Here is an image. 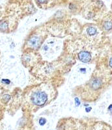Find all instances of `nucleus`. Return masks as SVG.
Segmentation results:
<instances>
[{
  "mask_svg": "<svg viewBox=\"0 0 112 130\" xmlns=\"http://www.w3.org/2000/svg\"><path fill=\"white\" fill-rule=\"evenodd\" d=\"M33 104L36 105H43L46 103L48 100V95L45 92L37 90L33 94L31 98Z\"/></svg>",
  "mask_w": 112,
  "mask_h": 130,
  "instance_id": "obj_1",
  "label": "nucleus"
},
{
  "mask_svg": "<svg viewBox=\"0 0 112 130\" xmlns=\"http://www.w3.org/2000/svg\"><path fill=\"white\" fill-rule=\"evenodd\" d=\"M78 58L83 62H89L91 59L90 53L86 51H83L78 53Z\"/></svg>",
  "mask_w": 112,
  "mask_h": 130,
  "instance_id": "obj_2",
  "label": "nucleus"
},
{
  "mask_svg": "<svg viewBox=\"0 0 112 130\" xmlns=\"http://www.w3.org/2000/svg\"><path fill=\"white\" fill-rule=\"evenodd\" d=\"M91 85L92 88H93V89H97L100 87V86L102 85V82L99 79H95L93 81Z\"/></svg>",
  "mask_w": 112,
  "mask_h": 130,
  "instance_id": "obj_3",
  "label": "nucleus"
},
{
  "mask_svg": "<svg viewBox=\"0 0 112 130\" xmlns=\"http://www.w3.org/2000/svg\"><path fill=\"white\" fill-rule=\"evenodd\" d=\"M38 39L37 37H33L30 40V44L33 47H36L38 44Z\"/></svg>",
  "mask_w": 112,
  "mask_h": 130,
  "instance_id": "obj_4",
  "label": "nucleus"
},
{
  "mask_svg": "<svg viewBox=\"0 0 112 130\" xmlns=\"http://www.w3.org/2000/svg\"><path fill=\"white\" fill-rule=\"evenodd\" d=\"M87 32L88 33L89 35L92 36V35H94L96 34V29L93 27H89L87 28Z\"/></svg>",
  "mask_w": 112,
  "mask_h": 130,
  "instance_id": "obj_5",
  "label": "nucleus"
},
{
  "mask_svg": "<svg viewBox=\"0 0 112 130\" xmlns=\"http://www.w3.org/2000/svg\"><path fill=\"white\" fill-rule=\"evenodd\" d=\"M104 27L106 29L109 30L112 28V23L110 22H106L104 24Z\"/></svg>",
  "mask_w": 112,
  "mask_h": 130,
  "instance_id": "obj_6",
  "label": "nucleus"
},
{
  "mask_svg": "<svg viewBox=\"0 0 112 130\" xmlns=\"http://www.w3.org/2000/svg\"><path fill=\"white\" fill-rule=\"evenodd\" d=\"M46 120L44 119V118H40V120H39V124H40V125H41V126H43V125H44V124L46 123Z\"/></svg>",
  "mask_w": 112,
  "mask_h": 130,
  "instance_id": "obj_7",
  "label": "nucleus"
},
{
  "mask_svg": "<svg viewBox=\"0 0 112 130\" xmlns=\"http://www.w3.org/2000/svg\"><path fill=\"white\" fill-rule=\"evenodd\" d=\"M48 0H38V2L40 3H44L47 2Z\"/></svg>",
  "mask_w": 112,
  "mask_h": 130,
  "instance_id": "obj_8",
  "label": "nucleus"
},
{
  "mask_svg": "<svg viewBox=\"0 0 112 130\" xmlns=\"http://www.w3.org/2000/svg\"><path fill=\"white\" fill-rule=\"evenodd\" d=\"M2 81H3V82H5L6 84H9V83H10V81L8 79H3Z\"/></svg>",
  "mask_w": 112,
  "mask_h": 130,
  "instance_id": "obj_9",
  "label": "nucleus"
},
{
  "mask_svg": "<svg viewBox=\"0 0 112 130\" xmlns=\"http://www.w3.org/2000/svg\"><path fill=\"white\" fill-rule=\"evenodd\" d=\"M75 101H76V104H78V105H80V101L78 98H75Z\"/></svg>",
  "mask_w": 112,
  "mask_h": 130,
  "instance_id": "obj_10",
  "label": "nucleus"
},
{
  "mask_svg": "<svg viewBox=\"0 0 112 130\" xmlns=\"http://www.w3.org/2000/svg\"><path fill=\"white\" fill-rule=\"evenodd\" d=\"M109 66L111 67V68H112V57L111 58L110 61H109Z\"/></svg>",
  "mask_w": 112,
  "mask_h": 130,
  "instance_id": "obj_11",
  "label": "nucleus"
},
{
  "mask_svg": "<svg viewBox=\"0 0 112 130\" xmlns=\"http://www.w3.org/2000/svg\"><path fill=\"white\" fill-rule=\"evenodd\" d=\"M91 107H89V108H88V109H86V111H87V112H89V111H91Z\"/></svg>",
  "mask_w": 112,
  "mask_h": 130,
  "instance_id": "obj_12",
  "label": "nucleus"
}]
</instances>
